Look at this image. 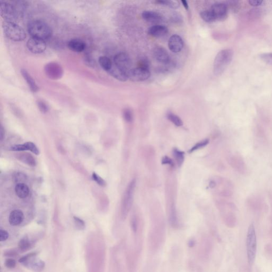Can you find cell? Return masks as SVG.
I'll list each match as a JSON object with an SVG mask.
<instances>
[{"mask_svg": "<svg viewBox=\"0 0 272 272\" xmlns=\"http://www.w3.org/2000/svg\"><path fill=\"white\" fill-rule=\"evenodd\" d=\"M27 30L32 37L44 40L49 39L52 35V30L50 26L45 22L40 20L30 21L28 25Z\"/></svg>", "mask_w": 272, "mask_h": 272, "instance_id": "obj_1", "label": "cell"}, {"mask_svg": "<svg viewBox=\"0 0 272 272\" xmlns=\"http://www.w3.org/2000/svg\"><path fill=\"white\" fill-rule=\"evenodd\" d=\"M233 52L230 49L221 51L216 55L213 65L214 73L216 75L222 74L232 60Z\"/></svg>", "mask_w": 272, "mask_h": 272, "instance_id": "obj_2", "label": "cell"}, {"mask_svg": "<svg viewBox=\"0 0 272 272\" xmlns=\"http://www.w3.org/2000/svg\"><path fill=\"white\" fill-rule=\"evenodd\" d=\"M2 27L5 35L13 41H23L27 36L23 28L14 22L4 20L3 22Z\"/></svg>", "mask_w": 272, "mask_h": 272, "instance_id": "obj_3", "label": "cell"}, {"mask_svg": "<svg viewBox=\"0 0 272 272\" xmlns=\"http://www.w3.org/2000/svg\"><path fill=\"white\" fill-rule=\"evenodd\" d=\"M257 246V236L256 234L255 228L254 224L251 223L248 228L246 238L247 258L250 265H253L255 262Z\"/></svg>", "mask_w": 272, "mask_h": 272, "instance_id": "obj_4", "label": "cell"}, {"mask_svg": "<svg viewBox=\"0 0 272 272\" xmlns=\"http://www.w3.org/2000/svg\"><path fill=\"white\" fill-rule=\"evenodd\" d=\"M136 184V179H134L128 184L124 194L121 206L122 216L124 218L127 217L132 207Z\"/></svg>", "mask_w": 272, "mask_h": 272, "instance_id": "obj_5", "label": "cell"}, {"mask_svg": "<svg viewBox=\"0 0 272 272\" xmlns=\"http://www.w3.org/2000/svg\"><path fill=\"white\" fill-rule=\"evenodd\" d=\"M1 16L5 21L14 22L20 16L17 9L13 5L12 1L0 2Z\"/></svg>", "mask_w": 272, "mask_h": 272, "instance_id": "obj_6", "label": "cell"}, {"mask_svg": "<svg viewBox=\"0 0 272 272\" xmlns=\"http://www.w3.org/2000/svg\"><path fill=\"white\" fill-rule=\"evenodd\" d=\"M127 75L128 79H130L132 82H140L148 79L150 77L151 73L149 69L137 67L130 70Z\"/></svg>", "mask_w": 272, "mask_h": 272, "instance_id": "obj_7", "label": "cell"}, {"mask_svg": "<svg viewBox=\"0 0 272 272\" xmlns=\"http://www.w3.org/2000/svg\"><path fill=\"white\" fill-rule=\"evenodd\" d=\"M45 73L51 79L58 80L63 75V69L61 65L55 62L47 64L44 68Z\"/></svg>", "mask_w": 272, "mask_h": 272, "instance_id": "obj_8", "label": "cell"}, {"mask_svg": "<svg viewBox=\"0 0 272 272\" xmlns=\"http://www.w3.org/2000/svg\"><path fill=\"white\" fill-rule=\"evenodd\" d=\"M114 64L122 70L128 73L131 67L130 57L125 53H120L114 58Z\"/></svg>", "mask_w": 272, "mask_h": 272, "instance_id": "obj_9", "label": "cell"}, {"mask_svg": "<svg viewBox=\"0 0 272 272\" xmlns=\"http://www.w3.org/2000/svg\"><path fill=\"white\" fill-rule=\"evenodd\" d=\"M27 47L30 52L40 54L44 52L46 48V44L44 40L31 37L27 42Z\"/></svg>", "mask_w": 272, "mask_h": 272, "instance_id": "obj_10", "label": "cell"}, {"mask_svg": "<svg viewBox=\"0 0 272 272\" xmlns=\"http://www.w3.org/2000/svg\"><path fill=\"white\" fill-rule=\"evenodd\" d=\"M213 13L216 20H222L226 18L228 13V7L226 4L222 3L214 4L210 9Z\"/></svg>", "mask_w": 272, "mask_h": 272, "instance_id": "obj_11", "label": "cell"}, {"mask_svg": "<svg viewBox=\"0 0 272 272\" xmlns=\"http://www.w3.org/2000/svg\"><path fill=\"white\" fill-rule=\"evenodd\" d=\"M168 46L172 52H180L183 47V41L180 36L174 35L169 40Z\"/></svg>", "mask_w": 272, "mask_h": 272, "instance_id": "obj_12", "label": "cell"}, {"mask_svg": "<svg viewBox=\"0 0 272 272\" xmlns=\"http://www.w3.org/2000/svg\"><path fill=\"white\" fill-rule=\"evenodd\" d=\"M153 56L160 63L166 64L170 60V57L168 52L165 48L162 47H157L154 49Z\"/></svg>", "mask_w": 272, "mask_h": 272, "instance_id": "obj_13", "label": "cell"}, {"mask_svg": "<svg viewBox=\"0 0 272 272\" xmlns=\"http://www.w3.org/2000/svg\"><path fill=\"white\" fill-rule=\"evenodd\" d=\"M10 149L12 151H30L36 155H38L40 154L39 149L32 142H25L23 144L16 145L11 147Z\"/></svg>", "mask_w": 272, "mask_h": 272, "instance_id": "obj_14", "label": "cell"}, {"mask_svg": "<svg viewBox=\"0 0 272 272\" xmlns=\"http://www.w3.org/2000/svg\"><path fill=\"white\" fill-rule=\"evenodd\" d=\"M169 32L168 28L161 25H156L148 29V33L154 37L160 38L166 35Z\"/></svg>", "mask_w": 272, "mask_h": 272, "instance_id": "obj_15", "label": "cell"}, {"mask_svg": "<svg viewBox=\"0 0 272 272\" xmlns=\"http://www.w3.org/2000/svg\"><path fill=\"white\" fill-rule=\"evenodd\" d=\"M68 47L75 52H83L86 48V43L78 38H74L69 40L67 43Z\"/></svg>", "mask_w": 272, "mask_h": 272, "instance_id": "obj_16", "label": "cell"}, {"mask_svg": "<svg viewBox=\"0 0 272 272\" xmlns=\"http://www.w3.org/2000/svg\"><path fill=\"white\" fill-rule=\"evenodd\" d=\"M108 73L113 78L120 82H126L128 79L127 72L122 70L114 64H113L112 67L111 68Z\"/></svg>", "mask_w": 272, "mask_h": 272, "instance_id": "obj_17", "label": "cell"}, {"mask_svg": "<svg viewBox=\"0 0 272 272\" xmlns=\"http://www.w3.org/2000/svg\"><path fill=\"white\" fill-rule=\"evenodd\" d=\"M24 219L23 211L20 210H14L11 211L9 216V223L11 225L17 226L21 224Z\"/></svg>", "mask_w": 272, "mask_h": 272, "instance_id": "obj_18", "label": "cell"}, {"mask_svg": "<svg viewBox=\"0 0 272 272\" xmlns=\"http://www.w3.org/2000/svg\"><path fill=\"white\" fill-rule=\"evenodd\" d=\"M142 17L145 21L151 23H159L162 20V17L159 13L152 11H144Z\"/></svg>", "mask_w": 272, "mask_h": 272, "instance_id": "obj_19", "label": "cell"}, {"mask_svg": "<svg viewBox=\"0 0 272 272\" xmlns=\"http://www.w3.org/2000/svg\"><path fill=\"white\" fill-rule=\"evenodd\" d=\"M21 74L23 75L24 79L27 83L28 85L29 86L30 90L33 92H37L39 90V87L37 86V84L36 83L35 81L31 75L28 73L25 69L21 70Z\"/></svg>", "mask_w": 272, "mask_h": 272, "instance_id": "obj_20", "label": "cell"}, {"mask_svg": "<svg viewBox=\"0 0 272 272\" xmlns=\"http://www.w3.org/2000/svg\"><path fill=\"white\" fill-rule=\"evenodd\" d=\"M32 257H34V256H32ZM32 257H30L28 260H30H30L26 261V262L24 264H26L27 266H29L30 268H32L35 271L40 272L42 270H43L44 266H45L44 262L40 260H36V259H33V260H31V258Z\"/></svg>", "mask_w": 272, "mask_h": 272, "instance_id": "obj_21", "label": "cell"}, {"mask_svg": "<svg viewBox=\"0 0 272 272\" xmlns=\"http://www.w3.org/2000/svg\"><path fill=\"white\" fill-rule=\"evenodd\" d=\"M15 191L17 196L20 198H25L30 193L28 187L25 183H18L15 188Z\"/></svg>", "mask_w": 272, "mask_h": 272, "instance_id": "obj_22", "label": "cell"}, {"mask_svg": "<svg viewBox=\"0 0 272 272\" xmlns=\"http://www.w3.org/2000/svg\"><path fill=\"white\" fill-rule=\"evenodd\" d=\"M99 62L101 67L107 72L110 71L113 65V63L111 60L109 58L104 56L99 58Z\"/></svg>", "mask_w": 272, "mask_h": 272, "instance_id": "obj_23", "label": "cell"}, {"mask_svg": "<svg viewBox=\"0 0 272 272\" xmlns=\"http://www.w3.org/2000/svg\"><path fill=\"white\" fill-rule=\"evenodd\" d=\"M18 159L21 160V161L23 162V163L27 164L29 166H35L36 165V161L34 157L28 153L19 155Z\"/></svg>", "mask_w": 272, "mask_h": 272, "instance_id": "obj_24", "label": "cell"}, {"mask_svg": "<svg viewBox=\"0 0 272 272\" xmlns=\"http://www.w3.org/2000/svg\"><path fill=\"white\" fill-rule=\"evenodd\" d=\"M200 15L201 18L203 19L205 22L212 23L216 20L211 10L203 11L201 12Z\"/></svg>", "mask_w": 272, "mask_h": 272, "instance_id": "obj_25", "label": "cell"}, {"mask_svg": "<svg viewBox=\"0 0 272 272\" xmlns=\"http://www.w3.org/2000/svg\"><path fill=\"white\" fill-rule=\"evenodd\" d=\"M173 154L174 157L179 166H182L184 159V153L182 151H180L178 149H174Z\"/></svg>", "mask_w": 272, "mask_h": 272, "instance_id": "obj_26", "label": "cell"}, {"mask_svg": "<svg viewBox=\"0 0 272 272\" xmlns=\"http://www.w3.org/2000/svg\"><path fill=\"white\" fill-rule=\"evenodd\" d=\"M167 117H168V119L172 123H173L175 126L180 127V126H182L183 125V122H182V120L181 119L180 117H179L178 115L170 112L167 114Z\"/></svg>", "mask_w": 272, "mask_h": 272, "instance_id": "obj_27", "label": "cell"}, {"mask_svg": "<svg viewBox=\"0 0 272 272\" xmlns=\"http://www.w3.org/2000/svg\"><path fill=\"white\" fill-rule=\"evenodd\" d=\"M157 3L161 5H165V6H169L172 9H177L179 6V2L178 1H174V0H159L156 1Z\"/></svg>", "mask_w": 272, "mask_h": 272, "instance_id": "obj_28", "label": "cell"}, {"mask_svg": "<svg viewBox=\"0 0 272 272\" xmlns=\"http://www.w3.org/2000/svg\"><path fill=\"white\" fill-rule=\"evenodd\" d=\"M30 246H31V242L27 237L23 238L19 242V248L23 251H25L29 249Z\"/></svg>", "mask_w": 272, "mask_h": 272, "instance_id": "obj_29", "label": "cell"}, {"mask_svg": "<svg viewBox=\"0 0 272 272\" xmlns=\"http://www.w3.org/2000/svg\"><path fill=\"white\" fill-rule=\"evenodd\" d=\"M208 143H209V140L208 139H205V140L201 141V142H198L188 152L189 153H193V152H195V151H196L197 149L203 148L204 147L206 146V145H207Z\"/></svg>", "mask_w": 272, "mask_h": 272, "instance_id": "obj_30", "label": "cell"}, {"mask_svg": "<svg viewBox=\"0 0 272 272\" xmlns=\"http://www.w3.org/2000/svg\"><path fill=\"white\" fill-rule=\"evenodd\" d=\"M13 180L15 182H17L18 183H23V182L26 180V176L25 174L21 173V172H17L14 174L13 176Z\"/></svg>", "mask_w": 272, "mask_h": 272, "instance_id": "obj_31", "label": "cell"}, {"mask_svg": "<svg viewBox=\"0 0 272 272\" xmlns=\"http://www.w3.org/2000/svg\"><path fill=\"white\" fill-rule=\"evenodd\" d=\"M123 116L124 120L127 122H131L133 121V113L129 109H126L123 112Z\"/></svg>", "mask_w": 272, "mask_h": 272, "instance_id": "obj_32", "label": "cell"}, {"mask_svg": "<svg viewBox=\"0 0 272 272\" xmlns=\"http://www.w3.org/2000/svg\"><path fill=\"white\" fill-rule=\"evenodd\" d=\"M260 58L267 64L272 65V53H266L260 55Z\"/></svg>", "mask_w": 272, "mask_h": 272, "instance_id": "obj_33", "label": "cell"}, {"mask_svg": "<svg viewBox=\"0 0 272 272\" xmlns=\"http://www.w3.org/2000/svg\"><path fill=\"white\" fill-rule=\"evenodd\" d=\"M37 105L40 111L42 113H45L47 112L49 110L48 105L42 100H38L37 102Z\"/></svg>", "mask_w": 272, "mask_h": 272, "instance_id": "obj_34", "label": "cell"}, {"mask_svg": "<svg viewBox=\"0 0 272 272\" xmlns=\"http://www.w3.org/2000/svg\"><path fill=\"white\" fill-rule=\"evenodd\" d=\"M84 61H85V63H86V65H88V67H94L95 64H96L94 59H93L92 57L89 55H86V57H85Z\"/></svg>", "mask_w": 272, "mask_h": 272, "instance_id": "obj_35", "label": "cell"}, {"mask_svg": "<svg viewBox=\"0 0 272 272\" xmlns=\"http://www.w3.org/2000/svg\"><path fill=\"white\" fill-rule=\"evenodd\" d=\"M149 61L147 59L142 58L138 61V67L143 69H149Z\"/></svg>", "mask_w": 272, "mask_h": 272, "instance_id": "obj_36", "label": "cell"}, {"mask_svg": "<svg viewBox=\"0 0 272 272\" xmlns=\"http://www.w3.org/2000/svg\"><path fill=\"white\" fill-rule=\"evenodd\" d=\"M74 221H75V225L77 227V228L79 229V230H82L85 228V222L82 220H81L79 218L74 217Z\"/></svg>", "mask_w": 272, "mask_h": 272, "instance_id": "obj_37", "label": "cell"}, {"mask_svg": "<svg viewBox=\"0 0 272 272\" xmlns=\"http://www.w3.org/2000/svg\"><path fill=\"white\" fill-rule=\"evenodd\" d=\"M92 179L95 180V182H97L98 184L101 186H105L106 185V182L104 180L101 178L99 176H98L97 174L94 173L92 174Z\"/></svg>", "mask_w": 272, "mask_h": 272, "instance_id": "obj_38", "label": "cell"}, {"mask_svg": "<svg viewBox=\"0 0 272 272\" xmlns=\"http://www.w3.org/2000/svg\"><path fill=\"white\" fill-rule=\"evenodd\" d=\"M171 19L172 22L176 23H181L182 22V18L181 15L177 12H174L172 15Z\"/></svg>", "mask_w": 272, "mask_h": 272, "instance_id": "obj_39", "label": "cell"}, {"mask_svg": "<svg viewBox=\"0 0 272 272\" xmlns=\"http://www.w3.org/2000/svg\"><path fill=\"white\" fill-rule=\"evenodd\" d=\"M5 265L7 268L12 269L15 268L16 265V262L15 260L12 259H8L6 260Z\"/></svg>", "mask_w": 272, "mask_h": 272, "instance_id": "obj_40", "label": "cell"}, {"mask_svg": "<svg viewBox=\"0 0 272 272\" xmlns=\"http://www.w3.org/2000/svg\"><path fill=\"white\" fill-rule=\"evenodd\" d=\"M9 237V235L7 231L3 229L0 230V241L1 242L6 240L8 239Z\"/></svg>", "mask_w": 272, "mask_h": 272, "instance_id": "obj_41", "label": "cell"}, {"mask_svg": "<svg viewBox=\"0 0 272 272\" xmlns=\"http://www.w3.org/2000/svg\"><path fill=\"white\" fill-rule=\"evenodd\" d=\"M131 228L132 230L134 232H136V231L137 230V220L136 216H133L131 222Z\"/></svg>", "mask_w": 272, "mask_h": 272, "instance_id": "obj_42", "label": "cell"}, {"mask_svg": "<svg viewBox=\"0 0 272 272\" xmlns=\"http://www.w3.org/2000/svg\"><path fill=\"white\" fill-rule=\"evenodd\" d=\"M162 163L163 164H169L170 166H173L174 164L173 161H172V159H170L169 157L167 156H165L163 158Z\"/></svg>", "mask_w": 272, "mask_h": 272, "instance_id": "obj_43", "label": "cell"}, {"mask_svg": "<svg viewBox=\"0 0 272 272\" xmlns=\"http://www.w3.org/2000/svg\"><path fill=\"white\" fill-rule=\"evenodd\" d=\"M263 2V1H255V0H251L249 1V4L253 6H260L262 4Z\"/></svg>", "mask_w": 272, "mask_h": 272, "instance_id": "obj_44", "label": "cell"}, {"mask_svg": "<svg viewBox=\"0 0 272 272\" xmlns=\"http://www.w3.org/2000/svg\"><path fill=\"white\" fill-rule=\"evenodd\" d=\"M4 134H5V132H4V129L2 127H1V128L0 129V139L1 141H2L4 138Z\"/></svg>", "mask_w": 272, "mask_h": 272, "instance_id": "obj_45", "label": "cell"}, {"mask_svg": "<svg viewBox=\"0 0 272 272\" xmlns=\"http://www.w3.org/2000/svg\"><path fill=\"white\" fill-rule=\"evenodd\" d=\"M181 3H182L183 6H184V8L186 9V10H188L189 5L187 1H186V0H182Z\"/></svg>", "mask_w": 272, "mask_h": 272, "instance_id": "obj_46", "label": "cell"}, {"mask_svg": "<svg viewBox=\"0 0 272 272\" xmlns=\"http://www.w3.org/2000/svg\"><path fill=\"white\" fill-rule=\"evenodd\" d=\"M195 241L194 240H190L188 242V246L189 247H193L195 246Z\"/></svg>", "mask_w": 272, "mask_h": 272, "instance_id": "obj_47", "label": "cell"}]
</instances>
